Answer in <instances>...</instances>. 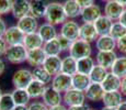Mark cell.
Masks as SVG:
<instances>
[{
  "label": "cell",
  "mask_w": 126,
  "mask_h": 110,
  "mask_svg": "<svg viewBox=\"0 0 126 110\" xmlns=\"http://www.w3.org/2000/svg\"><path fill=\"white\" fill-rule=\"evenodd\" d=\"M123 101V94L121 90H116V91H105L102 99V102L104 107H109V108H114L116 109Z\"/></svg>",
  "instance_id": "16"
},
{
  "label": "cell",
  "mask_w": 126,
  "mask_h": 110,
  "mask_svg": "<svg viewBox=\"0 0 126 110\" xmlns=\"http://www.w3.org/2000/svg\"><path fill=\"white\" fill-rule=\"evenodd\" d=\"M47 55L45 54L44 50L42 48H35V50H30L28 52V60L26 62L33 67L37 66H43Z\"/></svg>",
  "instance_id": "18"
},
{
  "label": "cell",
  "mask_w": 126,
  "mask_h": 110,
  "mask_svg": "<svg viewBox=\"0 0 126 110\" xmlns=\"http://www.w3.org/2000/svg\"><path fill=\"white\" fill-rule=\"evenodd\" d=\"M29 110H49L43 101H34L29 105Z\"/></svg>",
  "instance_id": "40"
},
{
  "label": "cell",
  "mask_w": 126,
  "mask_h": 110,
  "mask_svg": "<svg viewBox=\"0 0 126 110\" xmlns=\"http://www.w3.org/2000/svg\"><path fill=\"white\" fill-rule=\"evenodd\" d=\"M95 47L98 51H114L116 48V40L110 34L100 35L95 41Z\"/></svg>",
  "instance_id": "24"
},
{
  "label": "cell",
  "mask_w": 126,
  "mask_h": 110,
  "mask_svg": "<svg viewBox=\"0 0 126 110\" xmlns=\"http://www.w3.org/2000/svg\"><path fill=\"white\" fill-rule=\"evenodd\" d=\"M102 110H116V109H114V108H109V107H103Z\"/></svg>",
  "instance_id": "53"
},
{
  "label": "cell",
  "mask_w": 126,
  "mask_h": 110,
  "mask_svg": "<svg viewBox=\"0 0 126 110\" xmlns=\"http://www.w3.org/2000/svg\"><path fill=\"white\" fill-rule=\"evenodd\" d=\"M43 50H44L45 54L47 56H59L60 53L63 52L57 38L54 39V40L48 41V42H45L44 45H43Z\"/></svg>",
  "instance_id": "33"
},
{
  "label": "cell",
  "mask_w": 126,
  "mask_h": 110,
  "mask_svg": "<svg viewBox=\"0 0 126 110\" xmlns=\"http://www.w3.org/2000/svg\"><path fill=\"white\" fill-rule=\"evenodd\" d=\"M95 62L91 56L83 57L80 60H77V73H80L83 75H89L91 70L93 69Z\"/></svg>",
  "instance_id": "31"
},
{
  "label": "cell",
  "mask_w": 126,
  "mask_h": 110,
  "mask_svg": "<svg viewBox=\"0 0 126 110\" xmlns=\"http://www.w3.org/2000/svg\"><path fill=\"white\" fill-rule=\"evenodd\" d=\"M68 110H90L88 105L83 104V105H79V106H72L68 107Z\"/></svg>",
  "instance_id": "45"
},
{
  "label": "cell",
  "mask_w": 126,
  "mask_h": 110,
  "mask_svg": "<svg viewBox=\"0 0 126 110\" xmlns=\"http://www.w3.org/2000/svg\"><path fill=\"white\" fill-rule=\"evenodd\" d=\"M7 24H6V22H4L2 19H0V38H3V35H4V33H6V31H7Z\"/></svg>",
  "instance_id": "44"
},
{
  "label": "cell",
  "mask_w": 126,
  "mask_h": 110,
  "mask_svg": "<svg viewBox=\"0 0 126 110\" xmlns=\"http://www.w3.org/2000/svg\"><path fill=\"white\" fill-rule=\"evenodd\" d=\"M118 56L116 55L115 51H98L95 55L96 64L103 66L106 69H111L114 62Z\"/></svg>",
  "instance_id": "12"
},
{
  "label": "cell",
  "mask_w": 126,
  "mask_h": 110,
  "mask_svg": "<svg viewBox=\"0 0 126 110\" xmlns=\"http://www.w3.org/2000/svg\"><path fill=\"white\" fill-rule=\"evenodd\" d=\"M50 84H52L50 86L55 90L62 92V94H65L66 91H68L69 89L72 88V76L59 73V74L53 76Z\"/></svg>",
  "instance_id": "5"
},
{
  "label": "cell",
  "mask_w": 126,
  "mask_h": 110,
  "mask_svg": "<svg viewBox=\"0 0 126 110\" xmlns=\"http://www.w3.org/2000/svg\"><path fill=\"white\" fill-rule=\"evenodd\" d=\"M113 22L114 21H112L109 17H106L105 14H102L99 19H96L93 24H94V26H95L99 36L110 34L111 28H112V25H113Z\"/></svg>",
  "instance_id": "23"
},
{
  "label": "cell",
  "mask_w": 126,
  "mask_h": 110,
  "mask_svg": "<svg viewBox=\"0 0 126 110\" xmlns=\"http://www.w3.org/2000/svg\"><path fill=\"white\" fill-rule=\"evenodd\" d=\"M110 70L121 78L126 77V56H120L116 58Z\"/></svg>",
  "instance_id": "35"
},
{
  "label": "cell",
  "mask_w": 126,
  "mask_h": 110,
  "mask_svg": "<svg viewBox=\"0 0 126 110\" xmlns=\"http://www.w3.org/2000/svg\"><path fill=\"white\" fill-rule=\"evenodd\" d=\"M16 106L11 92H3L0 98V110H13Z\"/></svg>",
  "instance_id": "36"
},
{
  "label": "cell",
  "mask_w": 126,
  "mask_h": 110,
  "mask_svg": "<svg viewBox=\"0 0 126 110\" xmlns=\"http://www.w3.org/2000/svg\"><path fill=\"white\" fill-rule=\"evenodd\" d=\"M78 2V4H80L81 8H84V7L91 6V4L94 3V0H76Z\"/></svg>",
  "instance_id": "43"
},
{
  "label": "cell",
  "mask_w": 126,
  "mask_h": 110,
  "mask_svg": "<svg viewBox=\"0 0 126 110\" xmlns=\"http://www.w3.org/2000/svg\"><path fill=\"white\" fill-rule=\"evenodd\" d=\"M86 94L84 91H80L77 89H69L63 95V101L67 107L72 106H79V105H83L86 101Z\"/></svg>",
  "instance_id": "6"
},
{
  "label": "cell",
  "mask_w": 126,
  "mask_h": 110,
  "mask_svg": "<svg viewBox=\"0 0 126 110\" xmlns=\"http://www.w3.org/2000/svg\"><path fill=\"white\" fill-rule=\"evenodd\" d=\"M13 0H0V14H7L12 10Z\"/></svg>",
  "instance_id": "38"
},
{
  "label": "cell",
  "mask_w": 126,
  "mask_h": 110,
  "mask_svg": "<svg viewBox=\"0 0 126 110\" xmlns=\"http://www.w3.org/2000/svg\"><path fill=\"white\" fill-rule=\"evenodd\" d=\"M116 110H126V100H123L122 104L116 108Z\"/></svg>",
  "instance_id": "50"
},
{
  "label": "cell",
  "mask_w": 126,
  "mask_h": 110,
  "mask_svg": "<svg viewBox=\"0 0 126 110\" xmlns=\"http://www.w3.org/2000/svg\"><path fill=\"white\" fill-rule=\"evenodd\" d=\"M24 36H25V34L18 28V25H12L7 29L6 33L3 35V39L8 43V45L10 46V45L23 44Z\"/></svg>",
  "instance_id": "9"
},
{
  "label": "cell",
  "mask_w": 126,
  "mask_h": 110,
  "mask_svg": "<svg viewBox=\"0 0 126 110\" xmlns=\"http://www.w3.org/2000/svg\"><path fill=\"white\" fill-rule=\"evenodd\" d=\"M13 110H29V106H16Z\"/></svg>",
  "instance_id": "51"
},
{
  "label": "cell",
  "mask_w": 126,
  "mask_h": 110,
  "mask_svg": "<svg viewBox=\"0 0 126 110\" xmlns=\"http://www.w3.org/2000/svg\"><path fill=\"white\" fill-rule=\"evenodd\" d=\"M90 110H92V109H90Z\"/></svg>",
  "instance_id": "57"
},
{
  "label": "cell",
  "mask_w": 126,
  "mask_h": 110,
  "mask_svg": "<svg viewBox=\"0 0 126 110\" xmlns=\"http://www.w3.org/2000/svg\"><path fill=\"white\" fill-rule=\"evenodd\" d=\"M62 61L60 56H47L43 64V67L52 76L59 74L60 68H62Z\"/></svg>",
  "instance_id": "20"
},
{
  "label": "cell",
  "mask_w": 126,
  "mask_h": 110,
  "mask_svg": "<svg viewBox=\"0 0 126 110\" xmlns=\"http://www.w3.org/2000/svg\"><path fill=\"white\" fill-rule=\"evenodd\" d=\"M4 69H6V64H4V62L0 58V75L3 74Z\"/></svg>",
  "instance_id": "49"
},
{
  "label": "cell",
  "mask_w": 126,
  "mask_h": 110,
  "mask_svg": "<svg viewBox=\"0 0 126 110\" xmlns=\"http://www.w3.org/2000/svg\"><path fill=\"white\" fill-rule=\"evenodd\" d=\"M37 33L40 34V36L42 38V40L44 41V43L48 42V41H50V40H54V39H56L58 36V32H57L56 28H55V25H53V24H50V23H47V22H45V23L41 24V25L38 26Z\"/></svg>",
  "instance_id": "21"
},
{
  "label": "cell",
  "mask_w": 126,
  "mask_h": 110,
  "mask_svg": "<svg viewBox=\"0 0 126 110\" xmlns=\"http://www.w3.org/2000/svg\"><path fill=\"white\" fill-rule=\"evenodd\" d=\"M60 73L69 75V76H74L75 74H77V60L76 58L70 55L63 58Z\"/></svg>",
  "instance_id": "29"
},
{
  "label": "cell",
  "mask_w": 126,
  "mask_h": 110,
  "mask_svg": "<svg viewBox=\"0 0 126 110\" xmlns=\"http://www.w3.org/2000/svg\"><path fill=\"white\" fill-rule=\"evenodd\" d=\"M32 74H33V78L38 82L43 83V84L47 85L52 83L53 76L45 69L43 66H37V67H34L32 70Z\"/></svg>",
  "instance_id": "34"
},
{
  "label": "cell",
  "mask_w": 126,
  "mask_h": 110,
  "mask_svg": "<svg viewBox=\"0 0 126 110\" xmlns=\"http://www.w3.org/2000/svg\"><path fill=\"white\" fill-rule=\"evenodd\" d=\"M63 6H64L65 13L68 19H75L81 16L82 8L80 7V4H78L76 0H66L63 3Z\"/></svg>",
  "instance_id": "26"
},
{
  "label": "cell",
  "mask_w": 126,
  "mask_h": 110,
  "mask_svg": "<svg viewBox=\"0 0 126 110\" xmlns=\"http://www.w3.org/2000/svg\"><path fill=\"white\" fill-rule=\"evenodd\" d=\"M11 94L16 106H29L30 105L31 97L26 89H24V88H14Z\"/></svg>",
  "instance_id": "30"
},
{
  "label": "cell",
  "mask_w": 126,
  "mask_h": 110,
  "mask_svg": "<svg viewBox=\"0 0 126 110\" xmlns=\"http://www.w3.org/2000/svg\"><path fill=\"white\" fill-rule=\"evenodd\" d=\"M102 16L100 6L98 4H91V6L84 7L81 11V19L83 22H89V23H94L96 19H99Z\"/></svg>",
  "instance_id": "14"
},
{
  "label": "cell",
  "mask_w": 126,
  "mask_h": 110,
  "mask_svg": "<svg viewBox=\"0 0 126 110\" xmlns=\"http://www.w3.org/2000/svg\"><path fill=\"white\" fill-rule=\"evenodd\" d=\"M23 45L25 46L28 51L35 50V48H42L44 45V41L42 40V38L37 32H33L25 34L23 40Z\"/></svg>",
  "instance_id": "22"
},
{
  "label": "cell",
  "mask_w": 126,
  "mask_h": 110,
  "mask_svg": "<svg viewBox=\"0 0 126 110\" xmlns=\"http://www.w3.org/2000/svg\"><path fill=\"white\" fill-rule=\"evenodd\" d=\"M108 74H109V69H106L105 67H103V66H101L99 64H95L93 69H92L91 73L89 74V77H90L92 83L102 84Z\"/></svg>",
  "instance_id": "32"
},
{
  "label": "cell",
  "mask_w": 126,
  "mask_h": 110,
  "mask_svg": "<svg viewBox=\"0 0 126 110\" xmlns=\"http://www.w3.org/2000/svg\"><path fill=\"white\" fill-rule=\"evenodd\" d=\"M46 87L47 86L45 84H43V83L38 82L36 79H33L30 83V85L26 87V90H28L31 99H36V98H42L43 94L46 90Z\"/></svg>",
  "instance_id": "27"
},
{
  "label": "cell",
  "mask_w": 126,
  "mask_h": 110,
  "mask_svg": "<svg viewBox=\"0 0 126 110\" xmlns=\"http://www.w3.org/2000/svg\"><path fill=\"white\" fill-rule=\"evenodd\" d=\"M121 92L123 94V96H126V77L122 78V84H121Z\"/></svg>",
  "instance_id": "46"
},
{
  "label": "cell",
  "mask_w": 126,
  "mask_h": 110,
  "mask_svg": "<svg viewBox=\"0 0 126 110\" xmlns=\"http://www.w3.org/2000/svg\"><path fill=\"white\" fill-rule=\"evenodd\" d=\"M91 53H92L91 44L87 42V41L81 40V39L74 41L69 50V55L75 57L76 60H80V58L91 56Z\"/></svg>",
  "instance_id": "3"
},
{
  "label": "cell",
  "mask_w": 126,
  "mask_h": 110,
  "mask_svg": "<svg viewBox=\"0 0 126 110\" xmlns=\"http://www.w3.org/2000/svg\"><path fill=\"white\" fill-rule=\"evenodd\" d=\"M102 1H106V2H108V1H110V0H102Z\"/></svg>",
  "instance_id": "55"
},
{
  "label": "cell",
  "mask_w": 126,
  "mask_h": 110,
  "mask_svg": "<svg viewBox=\"0 0 126 110\" xmlns=\"http://www.w3.org/2000/svg\"><path fill=\"white\" fill-rule=\"evenodd\" d=\"M91 79L89 75H83L80 73H77L72 76V88L80 91H86L87 88L90 86Z\"/></svg>",
  "instance_id": "28"
},
{
  "label": "cell",
  "mask_w": 126,
  "mask_h": 110,
  "mask_svg": "<svg viewBox=\"0 0 126 110\" xmlns=\"http://www.w3.org/2000/svg\"><path fill=\"white\" fill-rule=\"evenodd\" d=\"M126 34V28L121 23L120 21H114L113 22V25L111 28L110 31V35L112 36L114 40H120L122 36H124Z\"/></svg>",
  "instance_id": "37"
},
{
  "label": "cell",
  "mask_w": 126,
  "mask_h": 110,
  "mask_svg": "<svg viewBox=\"0 0 126 110\" xmlns=\"http://www.w3.org/2000/svg\"><path fill=\"white\" fill-rule=\"evenodd\" d=\"M84 94H86V98L90 101H102L105 91H104L101 84L91 83L90 86L84 91Z\"/></svg>",
  "instance_id": "17"
},
{
  "label": "cell",
  "mask_w": 126,
  "mask_h": 110,
  "mask_svg": "<svg viewBox=\"0 0 126 110\" xmlns=\"http://www.w3.org/2000/svg\"><path fill=\"white\" fill-rule=\"evenodd\" d=\"M125 8L115 0H110L106 2V4L104 6V14L106 17L111 19L112 21H118L122 16V13L124 12Z\"/></svg>",
  "instance_id": "11"
},
{
  "label": "cell",
  "mask_w": 126,
  "mask_h": 110,
  "mask_svg": "<svg viewBox=\"0 0 126 110\" xmlns=\"http://www.w3.org/2000/svg\"><path fill=\"white\" fill-rule=\"evenodd\" d=\"M57 39H58V41H59L60 47H62L63 52H66V51H68V52H69L70 46H71V44H72L71 41L68 40L67 38H65V36H63L62 34H58Z\"/></svg>",
  "instance_id": "39"
},
{
  "label": "cell",
  "mask_w": 126,
  "mask_h": 110,
  "mask_svg": "<svg viewBox=\"0 0 126 110\" xmlns=\"http://www.w3.org/2000/svg\"><path fill=\"white\" fill-rule=\"evenodd\" d=\"M11 12L14 18L18 20L28 16L31 12V1L30 0H13Z\"/></svg>",
  "instance_id": "13"
},
{
  "label": "cell",
  "mask_w": 126,
  "mask_h": 110,
  "mask_svg": "<svg viewBox=\"0 0 126 110\" xmlns=\"http://www.w3.org/2000/svg\"><path fill=\"white\" fill-rule=\"evenodd\" d=\"M2 94H3V92H2V90H1V88H0V98H1V96H2Z\"/></svg>",
  "instance_id": "54"
},
{
  "label": "cell",
  "mask_w": 126,
  "mask_h": 110,
  "mask_svg": "<svg viewBox=\"0 0 126 110\" xmlns=\"http://www.w3.org/2000/svg\"><path fill=\"white\" fill-rule=\"evenodd\" d=\"M16 25L24 34L37 32L38 26H40L37 19L35 17H33L32 14H28V16L19 19L18 22H16Z\"/></svg>",
  "instance_id": "8"
},
{
  "label": "cell",
  "mask_w": 126,
  "mask_h": 110,
  "mask_svg": "<svg viewBox=\"0 0 126 110\" xmlns=\"http://www.w3.org/2000/svg\"><path fill=\"white\" fill-rule=\"evenodd\" d=\"M79 33H80V25L74 20H67L60 26L59 34H62L63 36L67 38L71 42L78 40Z\"/></svg>",
  "instance_id": "7"
},
{
  "label": "cell",
  "mask_w": 126,
  "mask_h": 110,
  "mask_svg": "<svg viewBox=\"0 0 126 110\" xmlns=\"http://www.w3.org/2000/svg\"><path fill=\"white\" fill-rule=\"evenodd\" d=\"M28 52L29 51L23 44L10 45L8 46L4 57L11 64H22L28 60Z\"/></svg>",
  "instance_id": "2"
},
{
  "label": "cell",
  "mask_w": 126,
  "mask_h": 110,
  "mask_svg": "<svg viewBox=\"0 0 126 110\" xmlns=\"http://www.w3.org/2000/svg\"><path fill=\"white\" fill-rule=\"evenodd\" d=\"M34 79L33 78L32 70L25 69V68H21L14 72L13 76H12V84H13L14 88H24L30 85V83Z\"/></svg>",
  "instance_id": "4"
},
{
  "label": "cell",
  "mask_w": 126,
  "mask_h": 110,
  "mask_svg": "<svg viewBox=\"0 0 126 110\" xmlns=\"http://www.w3.org/2000/svg\"><path fill=\"white\" fill-rule=\"evenodd\" d=\"M0 19H1V14H0Z\"/></svg>",
  "instance_id": "56"
},
{
  "label": "cell",
  "mask_w": 126,
  "mask_h": 110,
  "mask_svg": "<svg viewBox=\"0 0 126 110\" xmlns=\"http://www.w3.org/2000/svg\"><path fill=\"white\" fill-rule=\"evenodd\" d=\"M121 84H122V78L113 74L110 70L101 85H102L104 91H116L121 89Z\"/></svg>",
  "instance_id": "19"
},
{
  "label": "cell",
  "mask_w": 126,
  "mask_h": 110,
  "mask_svg": "<svg viewBox=\"0 0 126 110\" xmlns=\"http://www.w3.org/2000/svg\"><path fill=\"white\" fill-rule=\"evenodd\" d=\"M121 22V23L123 24V25L126 28V8H125V10H124V12L122 13V16H121V18H120V20H118Z\"/></svg>",
  "instance_id": "48"
},
{
  "label": "cell",
  "mask_w": 126,
  "mask_h": 110,
  "mask_svg": "<svg viewBox=\"0 0 126 110\" xmlns=\"http://www.w3.org/2000/svg\"><path fill=\"white\" fill-rule=\"evenodd\" d=\"M44 19L47 23H50L53 25H58V24H63L64 22H66L68 18L65 13L63 3H60V2H49L47 6V10H46Z\"/></svg>",
  "instance_id": "1"
},
{
  "label": "cell",
  "mask_w": 126,
  "mask_h": 110,
  "mask_svg": "<svg viewBox=\"0 0 126 110\" xmlns=\"http://www.w3.org/2000/svg\"><path fill=\"white\" fill-rule=\"evenodd\" d=\"M49 2L47 0H31V12L33 17L36 19L44 18L46 10H47V6Z\"/></svg>",
  "instance_id": "25"
},
{
  "label": "cell",
  "mask_w": 126,
  "mask_h": 110,
  "mask_svg": "<svg viewBox=\"0 0 126 110\" xmlns=\"http://www.w3.org/2000/svg\"><path fill=\"white\" fill-rule=\"evenodd\" d=\"M42 100L48 108H50V107H55V106H58V105H62L63 95H62V92L57 91V90H55L52 86H49V87H46L45 92L42 96Z\"/></svg>",
  "instance_id": "10"
},
{
  "label": "cell",
  "mask_w": 126,
  "mask_h": 110,
  "mask_svg": "<svg viewBox=\"0 0 126 110\" xmlns=\"http://www.w3.org/2000/svg\"><path fill=\"white\" fill-rule=\"evenodd\" d=\"M115 1H117L120 4H122L124 8H126V0H115Z\"/></svg>",
  "instance_id": "52"
},
{
  "label": "cell",
  "mask_w": 126,
  "mask_h": 110,
  "mask_svg": "<svg viewBox=\"0 0 126 110\" xmlns=\"http://www.w3.org/2000/svg\"><path fill=\"white\" fill-rule=\"evenodd\" d=\"M99 38V34L96 32V29L93 23H89V22H83L80 25V33H79V39L87 42L91 43L96 41Z\"/></svg>",
  "instance_id": "15"
},
{
  "label": "cell",
  "mask_w": 126,
  "mask_h": 110,
  "mask_svg": "<svg viewBox=\"0 0 126 110\" xmlns=\"http://www.w3.org/2000/svg\"><path fill=\"white\" fill-rule=\"evenodd\" d=\"M116 48H118L121 53L126 55V34L124 36H122L120 40L116 41Z\"/></svg>",
  "instance_id": "41"
},
{
  "label": "cell",
  "mask_w": 126,
  "mask_h": 110,
  "mask_svg": "<svg viewBox=\"0 0 126 110\" xmlns=\"http://www.w3.org/2000/svg\"><path fill=\"white\" fill-rule=\"evenodd\" d=\"M49 110H68V107L66 105H58V106H55V107H50Z\"/></svg>",
  "instance_id": "47"
},
{
  "label": "cell",
  "mask_w": 126,
  "mask_h": 110,
  "mask_svg": "<svg viewBox=\"0 0 126 110\" xmlns=\"http://www.w3.org/2000/svg\"><path fill=\"white\" fill-rule=\"evenodd\" d=\"M8 43L6 42V40H4L3 38H0V56L4 55L7 52V50H8Z\"/></svg>",
  "instance_id": "42"
}]
</instances>
